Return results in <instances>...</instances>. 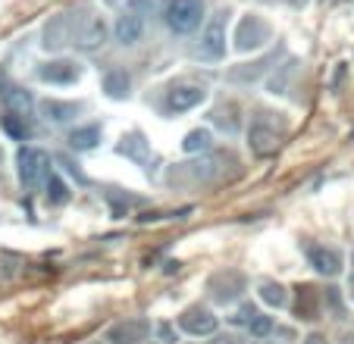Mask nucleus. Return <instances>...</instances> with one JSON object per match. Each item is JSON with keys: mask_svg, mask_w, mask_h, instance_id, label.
<instances>
[{"mask_svg": "<svg viewBox=\"0 0 354 344\" xmlns=\"http://www.w3.org/2000/svg\"><path fill=\"white\" fill-rule=\"evenodd\" d=\"M248 332H251V338H257V341L270 338V335H273V316H261V313H257L254 323L248 325Z\"/></svg>", "mask_w": 354, "mask_h": 344, "instance_id": "obj_26", "label": "nucleus"}, {"mask_svg": "<svg viewBox=\"0 0 354 344\" xmlns=\"http://www.w3.org/2000/svg\"><path fill=\"white\" fill-rule=\"evenodd\" d=\"M254 316H257V307L254 304H241L239 313L232 316V323L235 325H251V323H254Z\"/></svg>", "mask_w": 354, "mask_h": 344, "instance_id": "obj_28", "label": "nucleus"}, {"mask_svg": "<svg viewBox=\"0 0 354 344\" xmlns=\"http://www.w3.org/2000/svg\"><path fill=\"white\" fill-rule=\"evenodd\" d=\"M151 335L147 319H122L107 329V344H145Z\"/></svg>", "mask_w": 354, "mask_h": 344, "instance_id": "obj_7", "label": "nucleus"}, {"mask_svg": "<svg viewBox=\"0 0 354 344\" xmlns=\"http://www.w3.org/2000/svg\"><path fill=\"white\" fill-rule=\"evenodd\" d=\"M22 116H13V113H7V116H3V128H7L10 135H13V138H19V141H26L28 138V128L22 126Z\"/></svg>", "mask_w": 354, "mask_h": 344, "instance_id": "obj_27", "label": "nucleus"}, {"mask_svg": "<svg viewBox=\"0 0 354 344\" xmlns=\"http://www.w3.org/2000/svg\"><path fill=\"white\" fill-rule=\"evenodd\" d=\"M210 294H214L220 304H229V300L241 298V292H245V276L235 269H226V272H216L214 278L207 282Z\"/></svg>", "mask_w": 354, "mask_h": 344, "instance_id": "obj_8", "label": "nucleus"}, {"mask_svg": "<svg viewBox=\"0 0 354 344\" xmlns=\"http://www.w3.org/2000/svg\"><path fill=\"white\" fill-rule=\"evenodd\" d=\"M100 135H104V128H100L97 122H91V126L73 128L66 141H69V147H73V151H94V147H97V141H100Z\"/></svg>", "mask_w": 354, "mask_h": 344, "instance_id": "obj_17", "label": "nucleus"}, {"mask_svg": "<svg viewBox=\"0 0 354 344\" xmlns=\"http://www.w3.org/2000/svg\"><path fill=\"white\" fill-rule=\"evenodd\" d=\"M60 163H63V166H66V169H69V172H73V175H75V179H79V182H82V185H88V179H85V172H82V169H79V166H73V160H69V157H60Z\"/></svg>", "mask_w": 354, "mask_h": 344, "instance_id": "obj_30", "label": "nucleus"}, {"mask_svg": "<svg viewBox=\"0 0 354 344\" xmlns=\"http://www.w3.org/2000/svg\"><path fill=\"white\" fill-rule=\"evenodd\" d=\"M63 44H69V28H66V16H57L44 28V47L50 50V47H63Z\"/></svg>", "mask_w": 354, "mask_h": 344, "instance_id": "obj_22", "label": "nucleus"}, {"mask_svg": "<svg viewBox=\"0 0 354 344\" xmlns=\"http://www.w3.org/2000/svg\"><path fill=\"white\" fill-rule=\"evenodd\" d=\"M0 100H3V106H7V113H13V116H22V120H28L35 110V97L26 91V88L19 85H0Z\"/></svg>", "mask_w": 354, "mask_h": 344, "instance_id": "obj_12", "label": "nucleus"}, {"mask_svg": "<svg viewBox=\"0 0 354 344\" xmlns=\"http://www.w3.org/2000/svg\"><path fill=\"white\" fill-rule=\"evenodd\" d=\"M116 153H122V157H129V160H135V163L141 166L145 172H154V157L147 153V141L141 138L138 132H132V135H126V138L116 144Z\"/></svg>", "mask_w": 354, "mask_h": 344, "instance_id": "obj_14", "label": "nucleus"}, {"mask_svg": "<svg viewBox=\"0 0 354 344\" xmlns=\"http://www.w3.org/2000/svg\"><path fill=\"white\" fill-rule=\"evenodd\" d=\"M308 263L314 266L320 276H339L342 266H345V260H342V254L335 251V247H326V245H314L308 251Z\"/></svg>", "mask_w": 354, "mask_h": 344, "instance_id": "obj_11", "label": "nucleus"}, {"mask_svg": "<svg viewBox=\"0 0 354 344\" xmlns=\"http://www.w3.org/2000/svg\"><path fill=\"white\" fill-rule=\"evenodd\" d=\"M163 19H167L169 32L192 35L204 19V0H169Z\"/></svg>", "mask_w": 354, "mask_h": 344, "instance_id": "obj_3", "label": "nucleus"}, {"mask_svg": "<svg viewBox=\"0 0 354 344\" xmlns=\"http://www.w3.org/2000/svg\"><path fill=\"white\" fill-rule=\"evenodd\" d=\"M79 75L82 69L75 60H50L38 69V79L50 82V85H73V82H79Z\"/></svg>", "mask_w": 354, "mask_h": 344, "instance_id": "obj_10", "label": "nucleus"}, {"mask_svg": "<svg viewBox=\"0 0 354 344\" xmlns=\"http://www.w3.org/2000/svg\"><path fill=\"white\" fill-rule=\"evenodd\" d=\"M279 128H276V122L270 120V113H261V116H254L251 120V126H248V147H251V153L261 160L273 157L276 151H279Z\"/></svg>", "mask_w": 354, "mask_h": 344, "instance_id": "obj_2", "label": "nucleus"}, {"mask_svg": "<svg viewBox=\"0 0 354 344\" xmlns=\"http://www.w3.org/2000/svg\"><path fill=\"white\" fill-rule=\"evenodd\" d=\"M69 44L82 53H94L107 44V22L104 16H82L79 22L69 26Z\"/></svg>", "mask_w": 354, "mask_h": 344, "instance_id": "obj_1", "label": "nucleus"}, {"mask_svg": "<svg viewBox=\"0 0 354 344\" xmlns=\"http://www.w3.org/2000/svg\"><path fill=\"white\" fill-rule=\"evenodd\" d=\"M185 172H192L198 182H210V179H216L220 175V157H204V160H198V163H185Z\"/></svg>", "mask_w": 354, "mask_h": 344, "instance_id": "obj_19", "label": "nucleus"}, {"mask_svg": "<svg viewBox=\"0 0 354 344\" xmlns=\"http://www.w3.org/2000/svg\"><path fill=\"white\" fill-rule=\"evenodd\" d=\"M210 147H214V135H210V128H194V132H188L185 141H182V151L185 153H207Z\"/></svg>", "mask_w": 354, "mask_h": 344, "instance_id": "obj_21", "label": "nucleus"}, {"mask_svg": "<svg viewBox=\"0 0 354 344\" xmlns=\"http://www.w3.org/2000/svg\"><path fill=\"white\" fill-rule=\"evenodd\" d=\"M226 22H229V13L220 10L214 19L207 22L204 35H201V44H198V57L207 63H220L226 57Z\"/></svg>", "mask_w": 354, "mask_h": 344, "instance_id": "obj_5", "label": "nucleus"}, {"mask_svg": "<svg viewBox=\"0 0 354 344\" xmlns=\"http://www.w3.org/2000/svg\"><path fill=\"white\" fill-rule=\"evenodd\" d=\"M295 313H298L301 319H308V323H314V319L320 316V294H317L310 285H301L298 288V307H295Z\"/></svg>", "mask_w": 354, "mask_h": 344, "instance_id": "obj_18", "label": "nucleus"}, {"mask_svg": "<svg viewBox=\"0 0 354 344\" xmlns=\"http://www.w3.org/2000/svg\"><path fill=\"white\" fill-rule=\"evenodd\" d=\"M157 335H160V341L163 344H176V332H173V325H157Z\"/></svg>", "mask_w": 354, "mask_h": 344, "instance_id": "obj_29", "label": "nucleus"}, {"mask_svg": "<svg viewBox=\"0 0 354 344\" xmlns=\"http://www.w3.org/2000/svg\"><path fill=\"white\" fill-rule=\"evenodd\" d=\"M270 60H257V63H245L241 69H232L229 73V82H257L263 75V69H267Z\"/></svg>", "mask_w": 354, "mask_h": 344, "instance_id": "obj_23", "label": "nucleus"}, {"mask_svg": "<svg viewBox=\"0 0 354 344\" xmlns=\"http://www.w3.org/2000/svg\"><path fill=\"white\" fill-rule=\"evenodd\" d=\"M113 35L122 47L138 44L141 35H145V19H141V13H122L113 26Z\"/></svg>", "mask_w": 354, "mask_h": 344, "instance_id": "obj_16", "label": "nucleus"}, {"mask_svg": "<svg viewBox=\"0 0 354 344\" xmlns=\"http://www.w3.org/2000/svg\"><path fill=\"white\" fill-rule=\"evenodd\" d=\"M339 344H354V335H351V332H348V335H342Z\"/></svg>", "mask_w": 354, "mask_h": 344, "instance_id": "obj_33", "label": "nucleus"}, {"mask_svg": "<svg viewBox=\"0 0 354 344\" xmlns=\"http://www.w3.org/2000/svg\"><path fill=\"white\" fill-rule=\"evenodd\" d=\"M82 110H85V104H73V100H41V116L54 126L75 120Z\"/></svg>", "mask_w": 354, "mask_h": 344, "instance_id": "obj_15", "label": "nucleus"}, {"mask_svg": "<svg viewBox=\"0 0 354 344\" xmlns=\"http://www.w3.org/2000/svg\"><path fill=\"white\" fill-rule=\"evenodd\" d=\"M261 300H267L270 307H286L288 294H286V288H282L279 282H263L261 285Z\"/></svg>", "mask_w": 354, "mask_h": 344, "instance_id": "obj_25", "label": "nucleus"}, {"mask_svg": "<svg viewBox=\"0 0 354 344\" xmlns=\"http://www.w3.org/2000/svg\"><path fill=\"white\" fill-rule=\"evenodd\" d=\"M304 344H326V338H323L320 332H314V335H308V338H304Z\"/></svg>", "mask_w": 354, "mask_h": 344, "instance_id": "obj_31", "label": "nucleus"}, {"mask_svg": "<svg viewBox=\"0 0 354 344\" xmlns=\"http://www.w3.org/2000/svg\"><path fill=\"white\" fill-rule=\"evenodd\" d=\"M204 100H207V91L198 85H176V88H169V94H167L169 110H176V113L194 110V106L204 104Z\"/></svg>", "mask_w": 354, "mask_h": 344, "instance_id": "obj_13", "label": "nucleus"}, {"mask_svg": "<svg viewBox=\"0 0 354 344\" xmlns=\"http://www.w3.org/2000/svg\"><path fill=\"white\" fill-rule=\"evenodd\" d=\"M44 188H47V200H50V204H66V200H69V188L63 185V179L57 175V172H50V175H47Z\"/></svg>", "mask_w": 354, "mask_h": 344, "instance_id": "obj_24", "label": "nucleus"}, {"mask_svg": "<svg viewBox=\"0 0 354 344\" xmlns=\"http://www.w3.org/2000/svg\"><path fill=\"white\" fill-rule=\"evenodd\" d=\"M270 38V28L261 16H245L239 22V32H235V47L239 50H251V47H261Z\"/></svg>", "mask_w": 354, "mask_h": 344, "instance_id": "obj_9", "label": "nucleus"}, {"mask_svg": "<svg viewBox=\"0 0 354 344\" xmlns=\"http://www.w3.org/2000/svg\"><path fill=\"white\" fill-rule=\"evenodd\" d=\"M104 91H107L113 100L129 97V75H126V69H110V73L104 75Z\"/></svg>", "mask_w": 354, "mask_h": 344, "instance_id": "obj_20", "label": "nucleus"}, {"mask_svg": "<svg viewBox=\"0 0 354 344\" xmlns=\"http://www.w3.org/2000/svg\"><path fill=\"white\" fill-rule=\"evenodd\" d=\"M351 298H354V276H351Z\"/></svg>", "mask_w": 354, "mask_h": 344, "instance_id": "obj_34", "label": "nucleus"}, {"mask_svg": "<svg viewBox=\"0 0 354 344\" xmlns=\"http://www.w3.org/2000/svg\"><path fill=\"white\" fill-rule=\"evenodd\" d=\"M16 163H19V182L26 191H35V188H38L41 182H47V175H50V157H47L44 151L19 147Z\"/></svg>", "mask_w": 354, "mask_h": 344, "instance_id": "obj_4", "label": "nucleus"}, {"mask_svg": "<svg viewBox=\"0 0 354 344\" xmlns=\"http://www.w3.org/2000/svg\"><path fill=\"white\" fill-rule=\"evenodd\" d=\"M216 344H235V338L232 335H220L216 338Z\"/></svg>", "mask_w": 354, "mask_h": 344, "instance_id": "obj_32", "label": "nucleus"}, {"mask_svg": "<svg viewBox=\"0 0 354 344\" xmlns=\"http://www.w3.org/2000/svg\"><path fill=\"white\" fill-rule=\"evenodd\" d=\"M216 325H220V319H216V313L210 310V307H188V310H182L179 316V329L188 332L192 338H204V335H214Z\"/></svg>", "mask_w": 354, "mask_h": 344, "instance_id": "obj_6", "label": "nucleus"}]
</instances>
